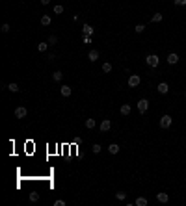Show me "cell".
I'll return each mask as SVG.
<instances>
[{"mask_svg": "<svg viewBox=\"0 0 186 206\" xmlns=\"http://www.w3.org/2000/svg\"><path fill=\"white\" fill-rule=\"evenodd\" d=\"M145 63L149 65V67H158L160 65V58L157 56V54H149V56H145Z\"/></svg>", "mask_w": 186, "mask_h": 206, "instance_id": "1", "label": "cell"}, {"mask_svg": "<svg viewBox=\"0 0 186 206\" xmlns=\"http://www.w3.org/2000/svg\"><path fill=\"white\" fill-rule=\"evenodd\" d=\"M171 125H173V117H171V115H167V113H166V115H162V117H160V128L167 130Z\"/></svg>", "mask_w": 186, "mask_h": 206, "instance_id": "2", "label": "cell"}, {"mask_svg": "<svg viewBox=\"0 0 186 206\" xmlns=\"http://www.w3.org/2000/svg\"><path fill=\"white\" fill-rule=\"evenodd\" d=\"M147 110H149V100H147V98H142V100H138V111L143 115V113H145Z\"/></svg>", "mask_w": 186, "mask_h": 206, "instance_id": "3", "label": "cell"}, {"mask_svg": "<svg viewBox=\"0 0 186 206\" xmlns=\"http://www.w3.org/2000/svg\"><path fill=\"white\" fill-rule=\"evenodd\" d=\"M140 84H142V76L140 75H130L129 76V85L130 87H138Z\"/></svg>", "mask_w": 186, "mask_h": 206, "instance_id": "4", "label": "cell"}, {"mask_svg": "<svg viewBox=\"0 0 186 206\" xmlns=\"http://www.w3.org/2000/svg\"><path fill=\"white\" fill-rule=\"evenodd\" d=\"M166 61H167L169 65H177V63H179V54H177V52H171V54H167Z\"/></svg>", "mask_w": 186, "mask_h": 206, "instance_id": "5", "label": "cell"}, {"mask_svg": "<svg viewBox=\"0 0 186 206\" xmlns=\"http://www.w3.org/2000/svg\"><path fill=\"white\" fill-rule=\"evenodd\" d=\"M26 113H28V111H26L24 106H19L17 110H15V117H17V119H22V117H26Z\"/></svg>", "mask_w": 186, "mask_h": 206, "instance_id": "6", "label": "cell"}, {"mask_svg": "<svg viewBox=\"0 0 186 206\" xmlns=\"http://www.w3.org/2000/svg\"><path fill=\"white\" fill-rule=\"evenodd\" d=\"M110 128H112V121H110V119L101 121V132H108Z\"/></svg>", "mask_w": 186, "mask_h": 206, "instance_id": "7", "label": "cell"}, {"mask_svg": "<svg viewBox=\"0 0 186 206\" xmlns=\"http://www.w3.org/2000/svg\"><path fill=\"white\" fill-rule=\"evenodd\" d=\"M88 60L93 63V61H97L99 60V50H89V54H88Z\"/></svg>", "mask_w": 186, "mask_h": 206, "instance_id": "8", "label": "cell"}, {"mask_svg": "<svg viewBox=\"0 0 186 206\" xmlns=\"http://www.w3.org/2000/svg\"><path fill=\"white\" fill-rule=\"evenodd\" d=\"M167 91H169V85H167L166 82H160V84H158V93H160V95H166Z\"/></svg>", "mask_w": 186, "mask_h": 206, "instance_id": "9", "label": "cell"}, {"mask_svg": "<svg viewBox=\"0 0 186 206\" xmlns=\"http://www.w3.org/2000/svg\"><path fill=\"white\" fill-rule=\"evenodd\" d=\"M60 91H61V95H64V97H71V85H61L60 87Z\"/></svg>", "mask_w": 186, "mask_h": 206, "instance_id": "10", "label": "cell"}, {"mask_svg": "<svg viewBox=\"0 0 186 206\" xmlns=\"http://www.w3.org/2000/svg\"><path fill=\"white\" fill-rule=\"evenodd\" d=\"M121 149H119V145L117 143H112V145H108V152H110V154H117Z\"/></svg>", "mask_w": 186, "mask_h": 206, "instance_id": "11", "label": "cell"}, {"mask_svg": "<svg viewBox=\"0 0 186 206\" xmlns=\"http://www.w3.org/2000/svg\"><path fill=\"white\" fill-rule=\"evenodd\" d=\"M147 202H149V201H147V197H138V199L134 201V204H136V206H147Z\"/></svg>", "mask_w": 186, "mask_h": 206, "instance_id": "12", "label": "cell"}, {"mask_svg": "<svg viewBox=\"0 0 186 206\" xmlns=\"http://www.w3.org/2000/svg\"><path fill=\"white\" fill-rule=\"evenodd\" d=\"M157 201L158 202H167L169 201V195L167 193H157Z\"/></svg>", "mask_w": 186, "mask_h": 206, "instance_id": "13", "label": "cell"}, {"mask_svg": "<svg viewBox=\"0 0 186 206\" xmlns=\"http://www.w3.org/2000/svg\"><path fill=\"white\" fill-rule=\"evenodd\" d=\"M162 19H164V15H162V13H154V15L151 17V22H154V24H157V22H162Z\"/></svg>", "mask_w": 186, "mask_h": 206, "instance_id": "14", "label": "cell"}, {"mask_svg": "<svg viewBox=\"0 0 186 206\" xmlns=\"http://www.w3.org/2000/svg\"><path fill=\"white\" fill-rule=\"evenodd\" d=\"M95 126H97V121H95V119H86V128L93 130Z\"/></svg>", "mask_w": 186, "mask_h": 206, "instance_id": "15", "label": "cell"}, {"mask_svg": "<svg viewBox=\"0 0 186 206\" xmlns=\"http://www.w3.org/2000/svg\"><path fill=\"white\" fill-rule=\"evenodd\" d=\"M50 22H52L50 15H43V17H41V24H43V26H49Z\"/></svg>", "mask_w": 186, "mask_h": 206, "instance_id": "16", "label": "cell"}, {"mask_svg": "<svg viewBox=\"0 0 186 206\" xmlns=\"http://www.w3.org/2000/svg\"><path fill=\"white\" fill-rule=\"evenodd\" d=\"M82 32H84V35H91V34H93V26H89V24H84Z\"/></svg>", "mask_w": 186, "mask_h": 206, "instance_id": "17", "label": "cell"}, {"mask_svg": "<svg viewBox=\"0 0 186 206\" xmlns=\"http://www.w3.org/2000/svg\"><path fill=\"white\" fill-rule=\"evenodd\" d=\"M121 115H130V104H123L121 106Z\"/></svg>", "mask_w": 186, "mask_h": 206, "instance_id": "18", "label": "cell"}, {"mask_svg": "<svg viewBox=\"0 0 186 206\" xmlns=\"http://www.w3.org/2000/svg\"><path fill=\"white\" fill-rule=\"evenodd\" d=\"M110 71H112V63H110V61H104V63H102V72H106V75H108Z\"/></svg>", "mask_w": 186, "mask_h": 206, "instance_id": "19", "label": "cell"}, {"mask_svg": "<svg viewBox=\"0 0 186 206\" xmlns=\"http://www.w3.org/2000/svg\"><path fill=\"white\" fill-rule=\"evenodd\" d=\"M61 78H64V75H61V71H56V72H52V80H54V82H60Z\"/></svg>", "mask_w": 186, "mask_h": 206, "instance_id": "20", "label": "cell"}, {"mask_svg": "<svg viewBox=\"0 0 186 206\" xmlns=\"http://www.w3.org/2000/svg\"><path fill=\"white\" fill-rule=\"evenodd\" d=\"M46 48H49V43H39V45H37L39 52H46Z\"/></svg>", "mask_w": 186, "mask_h": 206, "instance_id": "21", "label": "cell"}, {"mask_svg": "<svg viewBox=\"0 0 186 206\" xmlns=\"http://www.w3.org/2000/svg\"><path fill=\"white\" fill-rule=\"evenodd\" d=\"M134 32H136V34H143V32H145V26H143V24H136Z\"/></svg>", "mask_w": 186, "mask_h": 206, "instance_id": "22", "label": "cell"}, {"mask_svg": "<svg viewBox=\"0 0 186 206\" xmlns=\"http://www.w3.org/2000/svg\"><path fill=\"white\" fill-rule=\"evenodd\" d=\"M115 199L117 201H125L127 199V193H125V191H119V193H115Z\"/></svg>", "mask_w": 186, "mask_h": 206, "instance_id": "23", "label": "cell"}, {"mask_svg": "<svg viewBox=\"0 0 186 206\" xmlns=\"http://www.w3.org/2000/svg\"><path fill=\"white\" fill-rule=\"evenodd\" d=\"M8 89H9L11 93H17V91H19V85H17V84H9V85H8Z\"/></svg>", "mask_w": 186, "mask_h": 206, "instance_id": "24", "label": "cell"}, {"mask_svg": "<svg viewBox=\"0 0 186 206\" xmlns=\"http://www.w3.org/2000/svg\"><path fill=\"white\" fill-rule=\"evenodd\" d=\"M30 201H32V202H37V201H39V193H36V191H34V193H30Z\"/></svg>", "mask_w": 186, "mask_h": 206, "instance_id": "25", "label": "cell"}, {"mask_svg": "<svg viewBox=\"0 0 186 206\" xmlns=\"http://www.w3.org/2000/svg\"><path fill=\"white\" fill-rule=\"evenodd\" d=\"M91 151H93V154H99V152H101V145H99V143H95V145L91 147Z\"/></svg>", "mask_w": 186, "mask_h": 206, "instance_id": "26", "label": "cell"}, {"mask_svg": "<svg viewBox=\"0 0 186 206\" xmlns=\"http://www.w3.org/2000/svg\"><path fill=\"white\" fill-rule=\"evenodd\" d=\"M54 13H56V15H60V13H64V6H54Z\"/></svg>", "mask_w": 186, "mask_h": 206, "instance_id": "27", "label": "cell"}, {"mask_svg": "<svg viewBox=\"0 0 186 206\" xmlns=\"http://www.w3.org/2000/svg\"><path fill=\"white\" fill-rule=\"evenodd\" d=\"M56 43H58V37L56 35H50L49 37V45H56Z\"/></svg>", "mask_w": 186, "mask_h": 206, "instance_id": "28", "label": "cell"}, {"mask_svg": "<svg viewBox=\"0 0 186 206\" xmlns=\"http://www.w3.org/2000/svg\"><path fill=\"white\" fill-rule=\"evenodd\" d=\"M0 32H2V34H8V32H9V24H2V28H0Z\"/></svg>", "mask_w": 186, "mask_h": 206, "instance_id": "29", "label": "cell"}, {"mask_svg": "<svg viewBox=\"0 0 186 206\" xmlns=\"http://www.w3.org/2000/svg\"><path fill=\"white\" fill-rule=\"evenodd\" d=\"M173 2H175V6H186V0H173Z\"/></svg>", "mask_w": 186, "mask_h": 206, "instance_id": "30", "label": "cell"}, {"mask_svg": "<svg viewBox=\"0 0 186 206\" xmlns=\"http://www.w3.org/2000/svg\"><path fill=\"white\" fill-rule=\"evenodd\" d=\"M82 41H84V45H89V43H91V37H89V35H84Z\"/></svg>", "mask_w": 186, "mask_h": 206, "instance_id": "31", "label": "cell"}, {"mask_svg": "<svg viewBox=\"0 0 186 206\" xmlns=\"http://www.w3.org/2000/svg\"><path fill=\"white\" fill-rule=\"evenodd\" d=\"M54 206H65V201H61V199H58V201L54 202Z\"/></svg>", "mask_w": 186, "mask_h": 206, "instance_id": "32", "label": "cell"}, {"mask_svg": "<svg viewBox=\"0 0 186 206\" xmlns=\"http://www.w3.org/2000/svg\"><path fill=\"white\" fill-rule=\"evenodd\" d=\"M41 4H43V6H49V4H50V0H41Z\"/></svg>", "mask_w": 186, "mask_h": 206, "instance_id": "33", "label": "cell"}, {"mask_svg": "<svg viewBox=\"0 0 186 206\" xmlns=\"http://www.w3.org/2000/svg\"><path fill=\"white\" fill-rule=\"evenodd\" d=\"M184 97H186V89H184Z\"/></svg>", "mask_w": 186, "mask_h": 206, "instance_id": "34", "label": "cell"}]
</instances>
